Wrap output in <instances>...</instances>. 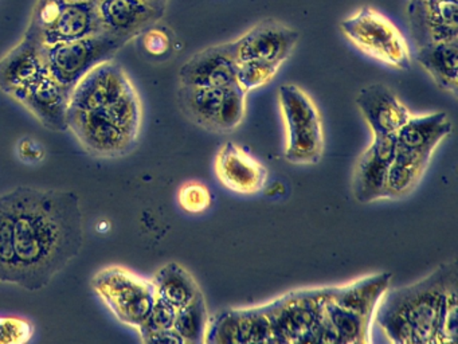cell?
I'll list each match as a JSON object with an SVG mask.
<instances>
[{"mask_svg": "<svg viewBox=\"0 0 458 344\" xmlns=\"http://www.w3.org/2000/svg\"><path fill=\"white\" fill-rule=\"evenodd\" d=\"M14 214L13 285L44 289L81 252L84 218L73 191L20 185L9 193Z\"/></svg>", "mask_w": 458, "mask_h": 344, "instance_id": "cell-1", "label": "cell"}, {"mask_svg": "<svg viewBox=\"0 0 458 344\" xmlns=\"http://www.w3.org/2000/svg\"><path fill=\"white\" fill-rule=\"evenodd\" d=\"M457 279V262L449 261L414 284L387 290L375 311L380 330L393 343L438 344L445 293Z\"/></svg>", "mask_w": 458, "mask_h": 344, "instance_id": "cell-2", "label": "cell"}, {"mask_svg": "<svg viewBox=\"0 0 458 344\" xmlns=\"http://www.w3.org/2000/svg\"><path fill=\"white\" fill-rule=\"evenodd\" d=\"M278 104L285 121V159L296 166L318 164L323 158L324 132L320 112L312 97L297 85L278 89Z\"/></svg>", "mask_w": 458, "mask_h": 344, "instance_id": "cell-3", "label": "cell"}, {"mask_svg": "<svg viewBox=\"0 0 458 344\" xmlns=\"http://www.w3.org/2000/svg\"><path fill=\"white\" fill-rule=\"evenodd\" d=\"M246 94L240 86H186L178 89V104L187 120L214 133H232L242 124Z\"/></svg>", "mask_w": 458, "mask_h": 344, "instance_id": "cell-4", "label": "cell"}, {"mask_svg": "<svg viewBox=\"0 0 458 344\" xmlns=\"http://www.w3.org/2000/svg\"><path fill=\"white\" fill-rule=\"evenodd\" d=\"M90 285L114 317L135 330L146 322L157 298L151 280L125 266L109 265L100 269Z\"/></svg>", "mask_w": 458, "mask_h": 344, "instance_id": "cell-5", "label": "cell"}, {"mask_svg": "<svg viewBox=\"0 0 458 344\" xmlns=\"http://www.w3.org/2000/svg\"><path fill=\"white\" fill-rule=\"evenodd\" d=\"M343 35L359 50L398 70L411 67V54L401 30L379 11L361 7L340 22Z\"/></svg>", "mask_w": 458, "mask_h": 344, "instance_id": "cell-6", "label": "cell"}, {"mask_svg": "<svg viewBox=\"0 0 458 344\" xmlns=\"http://www.w3.org/2000/svg\"><path fill=\"white\" fill-rule=\"evenodd\" d=\"M127 43L108 32H98L74 42L45 46V61L52 77L72 91L90 70L112 61Z\"/></svg>", "mask_w": 458, "mask_h": 344, "instance_id": "cell-7", "label": "cell"}, {"mask_svg": "<svg viewBox=\"0 0 458 344\" xmlns=\"http://www.w3.org/2000/svg\"><path fill=\"white\" fill-rule=\"evenodd\" d=\"M331 296V287L310 288L286 293L265 304L272 327V343H301L315 327Z\"/></svg>", "mask_w": 458, "mask_h": 344, "instance_id": "cell-8", "label": "cell"}, {"mask_svg": "<svg viewBox=\"0 0 458 344\" xmlns=\"http://www.w3.org/2000/svg\"><path fill=\"white\" fill-rule=\"evenodd\" d=\"M299 32L275 19L259 22L233 40L232 47L238 64L267 61L283 64L296 48Z\"/></svg>", "mask_w": 458, "mask_h": 344, "instance_id": "cell-9", "label": "cell"}, {"mask_svg": "<svg viewBox=\"0 0 458 344\" xmlns=\"http://www.w3.org/2000/svg\"><path fill=\"white\" fill-rule=\"evenodd\" d=\"M205 343H272V327L264 305L224 309L208 317Z\"/></svg>", "mask_w": 458, "mask_h": 344, "instance_id": "cell-10", "label": "cell"}, {"mask_svg": "<svg viewBox=\"0 0 458 344\" xmlns=\"http://www.w3.org/2000/svg\"><path fill=\"white\" fill-rule=\"evenodd\" d=\"M395 136H374L359 156L352 174V194L359 203L386 199L388 171L395 155Z\"/></svg>", "mask_w": 458, "mask_h": 344, "instance_id": "cell-11", "label": "cell"}, {"mask_svg": "<svg viewBox=\"0 0 458 344\" xmlns=\"http://www.w3.org/2000/svg\"><path fill=\"white\" fill-rule=\"evenodd\" d=\"M407 18L417 47L458 40L457 0H410Z\"/></svg>", "mask_w": 458, "mask_h": 344, "instance_id": "cell-12", "label": "cell"}, {"mask_svg": "<svg viewBox=\"0 0 458 344\" xmlns=\"http://www.w3.org/2000/svg\"><path fill=\"white\" fill-rule=\"evenodd\" d=\"M44 50L38 35L26 30L22 40L0 59V90L13 97L47 74Z\"/></svg>", "mask_w": 458, "mask_h": 344, "instance_id": "cell-13", "label": "cell"}, {"mask_svg": "<svg viewBox=\"0 0 458 344\" xmlns=\"http://www.w3.org/2000/svg\"><path fill=\"white\" fill-rule=\"evenodd\" d=\"M214 168L222 185L242 195L261 193L267 185V167L233 142L222 145L216 153Z\"/></svg>", "mask_w": 458, "mask_h": 344, "instance_id": "cell-14", "label": "cell"}, {"mask_svg": "<svg viewBox=\"0 0 458 344\" xmlns=\"http://www.w3.org/2000/svg\"><path fill=\"white\" fill-rule=\"evenodd\" d=\"M356 105L374 136H395L411 113L398 94L383 85L372 83L359 91Z\"/></svg>", "mask_w": 458, "mask_h": 344, "instance_id": "cell-15", "label": "cell"}, {"mask_svg": "<svg viewBox=\"0 0 458 344\" xmlns=\"http://www.w3.org/2000/svg\"><path fill=\"white\" fill-rule=\"evenodd\" d=\"M69 97L71 91L61 86L50 73L39 78L33 85L18 91L13 99L22 105L42 125L50 131H68Z\"/></svg>", "mask_w": 458, "mask_h": 344, "instance_id": "cell-16", "label": "cell"}, {"mask_svg": "<svg viewBox=\"0 0 458 344\" xmlns=\"http://www.w3.org/2000/svg\"><path fill=\"white\" fill-rule=\"evenodd\" d=\"M131 85H133L132 81L120 64L103 62L74 86L69 97L68 109H95L122 96Z\"/></svg>", "mask_w": 458, "mask_h": 344, "instance_id": "cell-17", "label": "cell"}, {"mask_svg": "<svg viewBox=\"0 0 458 344\" xmlns=\"http://www.w3.org/2000/svg\"><path fill=\"white\" fill-rule=\"evenodd\" d=\"M237 70L232 42L221 43L191 56L179 70V82L186 86L235 85Z\"/></svg>", "mask_w": 458, "mask_h": 344, "instance_id": "cell-18", "label": "cell"}, {"mask_svg": "<svg viewBox=\"0 0 458 344\" xmlns=\"http://www.w3.org/2000/svg\"><path fill=\"white\" fill-rule=\"evenodd\" d=\"M95 7L101 31L128 43L165 16L163 11L149 7L140 0H96Z\"/></svg>", "mask_w": 458, "mask_h": 344, "instance_id": "cell-19", "label": "cell"}, {"mask_svg": "<svg viewBox=\"0 0 458 344\" xmlns=\"http://www.w3.org/2000/svg\"><path fill=\"white\" fill-rule=\"evenodd\" d=\"M393 274L388 271L369 274L342 287H331V300L343 308L350 309L372 320L380 300L390 288Z\"/></svg>", "mask_w": 458, "mask_h": 344, "instance_id": "cell-20", "label": "cell"}, {"mask_svg": "<svg viewBox=\"0 0 458 344\" xmlns=\"http://www.w3.org/2000/svg\"><path fill=\"white\" fill-rule=\"evenodd\" d=\"M453 124L445 112L412 116L395 134L396 147L433 155L439 144L452 133Z\"/></svg>", "mask_w": 458, "mask_h": 344, "instance_id": "cell-21", "label": "cell"}, {"mask_svg": "<svg viewBox=\"0 0 458 344\" xmlns=\"http://www.w3.org/2000/svg\"><path fill=\"white\" fill-rule=\"evenodd\" d=\"M101 31L95 3H68L49 30L41 35L45 46L74 42Z\"/></svg>", "mask_w": 458, "mask_h": 344, "instance_id": "cell-22", "label": "cell"}, {"mask_svg": "<svg viewBox=\"0 0 458 344\" xmlns=\"http://www.w3.org/2000/svg\"><path fill=\"white\" fill-rule=\"evenodd\" d=\"M431 156L433 155L430 153L396 147L388 171L386 199H402L409 196L425 176Z\"/></svg>", "mask_w": 458, "mask_h": 344, "instance_id": "cell-23", "label": "cell"}, {"mask_svg": "<svg viewBox=\"0 0 458 344\" xmlns=\"http://www.w3.org/2000/svg\"><path fill=\"white\" fill-rule=\"evenodd\" d=\"M415 59L433 78L437 86L453 96H457L458 40L420 46Z\"/></svg>", "mask_w": 458, "mask_h": 344, "instance_id": "cell-24", "label": "cell"}, {"mask_svg": "<svg viewBox=\"0 0 458 344\" xmlns=\"http://www.w3.org/2000/svg\"><path fill=\"white\" fill-rule=\"evenodd\" d=\"M157 297L167 301L176 309L189 304L195 296L199 295V285L192 274L178 262L163 265L152 277Z\"/></svg>", "mask_w": 458, "mask_h": 344, "instance_id": "cell-25", "label": "cell"}, {"mask_svg": "<svg viewBox=\"0 0 458 344\" xmlns=\"http://www.w3.org/2000/svg\"><path fill=\"white\" fill-rule=\"evenodd\" d=\"M324 312L336 333L337 343L366 344L371 340L369 330H371L372 320L337 305L331 298L327 301Z\"/></svg>", "mask_w": 458, "mask_h": 344, "instance_id": "cell-26", "label": "cell"}, {"mask_svg": "<svg viewBox=\"0 0 458 344\" xmlns=\"http://www.w3.org/2000/svg\"><path fill=\"white\" fill-rule=\"evenodd\" d=\"M208 305L203 293L195 296L189 304L176 311L174 330L184 339V343H205L208 322Z\"/></svg>", "mask_w": 458, "mask_h": 344, "instance_id": "cell-27", "label": "cell"}, {"mask_svg": "<svg viewBox=\"0 0 458 344\" xmlns=\"http://www.w3.org/2000/svg\"><path fill=\"white\" fill-rule=\"evenodd\" d=\"M14 214L9 193L0 195V284H13L15 252Z\"/></svg>", "mask_w": 458, "mask_h": 344, "instance_id": "cell-28", "label": "cell"}, {"mask_svg": "<svg viewBox=\"0 0 458 344\" xmlns=\"http://www.w3.org/2000/svg\"><path fill=\"white\" fill-rule=\"evenodd\" d=\"M281 64L267 61H248L238 64L237 85L245 93L267 86L277 75Z\"/></svg>", "mask_w": 458, "mask_h": 344, "instance_id": "cell-29", "label": "cell"}, {"mask_svg": "<svg viewBox=\"0 0 458 344\" xmlns=\"http://www.w3.org/2000/svg\"><path fill=\"white\" fill-rule=\"evenodd\" d=\"M458 341V279L445 293L439 320L438 344H454Z\"/></svg>", "mask_w": 458, "mask_h": 344, "instance_id": "cell-30", "label": "cell"}, {"mask_svg": "<svg viewBox=\"0 0 458 344\" xmlns=\"http://www.w3.org/2000/svg\"><path fill=\"white\" fill-rule=\"evenodd\" d=\"M66 4L65 0H37L26 30L38 35L41 39V35L60 18Z\"/></svg>", "mask_w": 458, "mask_h": 344, "instance_id": "cell-31", "label": "cell"}, {"mask_svg": "<svg viewBox=\"0 0 458 344\" xmlns=\"http://www.w3.org/2000/svg\"><path fill=\"white\" fill-rule=\"evenodd\" d=\"M179 204L190 214H202L211 206V193L208 185L200 182H187L178 194Z\"/></svg>", "mask_w": 458, "mask_h": 344, "instance_id": "cell-32", "label": "cell"}, {"mask_svg": "<svg viewBox=\"0 0 458 344\" xmlns=\"http://www.w3.org/2000/svg\"><path fill=\"white\" fill-rule=\"evenodd\" d=\"M157 23L152 24L148 29L144 30L138 39L140 42L141 50L146 56L152 58H162L167 56L173 47V37L170 31L165 27L157 26Z\"/></svg>", "mask_w": 458, "mask_h": 344, "instance_id": "cell-33", "label": "cell"}, {"mask_svg": "<svg viewBox=\"0 0 458 344\" xmlns=\"http://www.w3.org/2000/svg\"><path fill=\"white\" fill-rule=\"evenodd\" d=\"M176 311L178 309L168 304L167 301L162 300L159 297L155 298V303L152 305L148 317H147L146 322L138 330L139 335L143 336L147 335V333L157 332V331L174 328Z\"/></svg>", "mask_w": 458, "mask_h": 344, "instance_id": "cell-34", "label": "cell"}, {"mask_svg": "<svg viewBox=\"0 0 458 344\" xmlns=\"http://www.w3.org/2000/svg\"><path fill=\"white\" fill-rule=\"evenodd\" d=\"M34 325L23 317H0V344H25L33 339Z\"/></svg>", "mask_w": 458, "mask_h": 344, "instance_id": "cell-35", "label": "cell"}, {"mask_svg": "<svg viewBox=\"0 0 458 344\" xmlns=\"http://www.w3.org/2000/svg\"><path fill=\"white\" fill-rule=\"evenodd\" d=\"M17 155L23 163L38 164L44 160L47 150L33 137H22L18 142Z\"/></svg>", "mask_w": 458, "mask_h": 344, "instance_id": "cell-36", "label": "cell"}, {"mask_svg": "<svg viewBox=\"0 0 458 344\" xmlns=\"http://www.w3.org/2000/svg\"><path fill=\"white\" fill-rule=\"evenodd\" d=\"M140 340L146 344H186L184 339L174 328L147 333L140 336Z\"/></svg>", "mask_w": 458, "mask_h": 344, "instance_id": "cell-37", "label": "cell"}, {"mask_svg": "<svg viewBox=\"0 0 458 344\" xmlns=\"http://www.w3.org/2000/svg\"><path fill=\"white\" fill-rule=\"evenodd\" d=\"M140 2L146 3L149 7L157 8V10L165 13V8H167L170 0H140Z\"/></svg>", "mask_w": 458, "mask_h": 344, "instance_id": "cell-38", "label": "cell"}, {"mask_svg": "<svg viewBox=\"0 0 458 344\" xmlns=\"http://www.w3.org/2000/svg\"><path fill=\"white\" fill-rule=\"evenodd\" d=\"M66 3H95L96 0H65Z\"/></svg>", "mask_w": 458, "mask_h": 344, "instance_id": "cell-39", "label": "cell"}]
</instances>
